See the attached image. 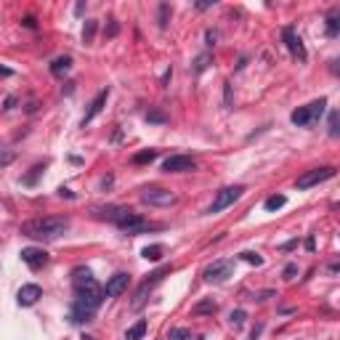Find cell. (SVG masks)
<instances>
[{"mask_svg":"<svg viewBox=\"0 0 340 340\" xmlns=\"http://www.w3.org/2000/svg\"><path fill=\"white\" fill-rule=\"evenodd\" d=\"M242 192H244V186H226V189H221L218 194H215V199H213V205L207 207V213L210 215H215V213H221V210H226L229 205H234L237 199L242 197Z\"/></svg>","mask_w":340,"mask_h":340,"instance_id":"obj_5","label":"cell"},{"mask_svg":"<svg viewBox=\"0 0 340 340\" xmlns=\"http://www.w3.org/2000/svg\"><path fill=\"white\" fill-rule=\"evenodd\" d=\"M165 173H189V170H197V162L186 154H170V157L162 162Z\"/></svg>","mask_w":340,"mask_h":340,"instance_id":"obj_8","label":"cell"},{"mask_svg":"<svg viewBox=\"0 0 340 340\" xmlns=\"http://www.w3.org/2000/svg\"><path fill=\"white\" fill-rule=\"evenodd\" d=\"M332 176H335V167H330V165H324V167H314V170H306V173L298 178L295 186H298V189H311V186H316V183L330 181Z\"/></svg>","mask_w":340,"mask_h":340,"instance_id":"obj_6","label":"cell"},{"mask_svg":"<svg viewBox=\"0 0 340 340\" xmlns=\"http://www.w3.org/2000/svg\"><path fill=\"white\" fill-rule=\"evenodd\" d=\"M327 35H330V37H335V35H337V16H335V13L327 19Z\"/></svg>","mask_w":340,"mask_h":340,"instance_id":"obj_26","label":"cell"},{"mask_svg":"<svg viewBox=\"0 0 340 340\" xmlns=\"http://www.w3.org/2000/svg\"><path fill=\"white\" fill-rule=\"evenodd\" d=\"M170 271H173V266H162V269H157V271H154V274H149V279L141 285V287H138V292H136V300H133V306L138 308V306H141L144 300H146V290H152L154 285H157V282H162V276L165 274H170Z\"/></svg>","mask_w":340,"mask_h":340,"instance_id":"obj_10","label":"cell"},{"mask_svg":"<svg viewBox=\"0 0 340 340\" xmlns=\"http://www.w3.org/2000/svg\"><path fill=\"white\" fill-rule=\"evenodd\" d=\"M242 260H247V263H253V266H260V263H263V258H260L258 253H250V250L242 253Z\"/></svg>","mask_w":340,"mask_h":340,"instance_id":"obj_24","label":"cell"},{"mask_svg":"<svg viewBox=\"0 0 340 340\" xmlns=\"http://www.w3.org/2000/svg\"><path fill=\"white\" fill-rule=\"evenodd\" d=\"M330 136H337V112L330 115Z\"/></svg>","mask_w":340,"mask_h":340,"instance_id":"obj_31","label":"cell"},{"mask_svg":"<svg viewBox=\"0 0 340 340\" xmlns=\"http://www.w3.org/2000/svg\"><path fill=\"white\" fill-rule=\"evenodd\" d=\"M292 247H298L295 239H292V242H285V244H282V250H292Z\"/></svg>","mask_w":340,"mask_h":340,"instance_id":"obj_39","label":"cell"},{"mask_svg":"<svg viewBox=\"0 0 340 340\" xmlns=\"http://www.w3.org/2000/svg\"><path fill=\"white\" fill-rule=\"evenodd\" d=\"M324 106H327V99H319V101H311L308 106H300V109H295V112L290 115L292 125H298V128H303V125H311L314 120H319V117H322Z\"/></svg>","mask_w":340,"mask_h":340,"instance_id":"obj_4","label":"cell"},{"mask_svg":"<svg viewBox=\"0 0 340 340\" xmlns=\"http://www.w3.org/2000/svg\"><path fill=\"white\" fill-rule=\"evenodd\" d=\"M13 160H16V152H13V149H8V146H0V167L11 165Z\"/></svg>","mask_w":340,"mask_h":340,"instance_id":"obj_21","label":"cell"},{"mask_svg":"<svg viewBox=\"0 0 340 340\" xmlns=\"http://www.w3.org/2000/svg\"><path fill=\"white\" fill-rule=\"evenodd\" d=\"M93 32H96V22H88V24H85V29H83V37H85V43H90V40H93Z\"/></svg>","mask_w":340,"mask_h":340,"instance_id":"obj_25","label":"cell"},{"mask_svg":"<svg viewBox=\"0 0 340 340\" xmlns=\"http://www.w3.org/2000/svg\"><path fill=\"white\" fill-rule=\"evenodd\" d=\"M154 160H157V149H144V152L133 154V162L136 165H146V162H154Z\"/></svg>","mask_w":340,"mask_h":340,"instance_id":"obj_18","label":"cell"},{"mask_svg":"<svg viewBox=\"0 0 340 340\" xmlns=\"http://www.w3.org/2000/svg\"><path fill=\"white\" fill-rule=\"evenodd\" d=\"M69 67H72V59H69V56H59V59H53L51 72H53V74H64Z\"/></svg>","mask_w":340,"mask_h":340,"instance_id":"obj_17","label":"cell"},{"mask_svg":"<svg viewBox=\"0 0 340 340\" xmlns=\"http://www.w3.org/2000/svg\"><path fill=\"white\" fill-rule=\"evenodd\" d=\"M167 16H170V6L162 3L160 6V27H167Z\"/></svg>","mask_w":340,"mask_h":340,"instance_id":"obj_27","label":"cell"},{"mask_svg":"<svg viewBox=\"0 0 340 340\" xmlns=\"http://www.w3.org/2000/svg\"><path fill=\"white\" fill-rule=\"evenodd\" d=\"M141 199L152 207H170L176 202V194L167 192V189H160V186H152V189H144L141 192Z\"/></svg>","mask_w":340,"mask_h":340,"instance_id":"obj_7","label":"cell"},{"mask_svg":"<svg viewBox=\"0 0 340 340\" xmlns=\"http://www.w3.org/2000/svg\"><path fill=\"white\" fill-rule=\"evenodd\" d=\"M223 96H226V106H231V83H226V88H223Z\"/></svg>","mask_w":340,"mask_h":340,"instance_id":"obj_36","label":"cell"},{"mask_svg":"<svg viewBox=\"0 0 340 340\" xmlns=\"http://www.w3.org/2000/svg\"><path fill=\"white\" fill-rule=\"evenodd\" d=\"M144 335H146V322H144V319H138L133 327L125 332V340H141Z\"/></svg>","mask_w":340,"mask_h":340,"instance_id":"obj_16","label":"cell"},{"mask_svg":"<svg viewBox=\"0 0 340 340\" xmlns=\"http://www.w3.org/2000/svg\"><path fill=\"white\" fill-rule=\"evenodd\" d=\"M120 32V24L115 22V19H109V29H106V35H109V37H115Z\"/></svg>","mask_w":340,"mask_h":340,"instance_id":"obj_33","label":"cell"},{"mask_svg":"<svg viewBox=\"0 0 340 340\" xmlns=\"http://www.w3.org/2000/svg\"><path fill=\"white\" fill-rule=\"evenodd\" d=\"M69 229L67 218H56V215H45V218H32L22 223V234L29 239H59Z\"/></svg>","mask_w":340,"mask_h":340,"instance_id":"obj_2","label":"cell"},{"mask_svg":"<svg viewBox=\"0 0 340 340\" xmlns=\"http://www.w3.org/2000/svg\"><path fill=\"white\" fill-rule=\"evenodd\" d=\"M282 37H285V45H287V51H290L292 56H298L300 61H306V59H308L306 45H303V40L295 35V29H292V27H285V29H282Z\"/></svg>","mask_w":340,"mask_h":340,"instance_id":"obj_11","label":"cell"},{"mask_svg":"<svg viewBox=\"0 0 340 340\" xmlns=\"http://www.w3.org/2000/svg\"><path fill=\"white\" fill-rule=\"evenodd\" d=\"M0 74H3V77H11V74H13V72H11V69H8V67H0Z\"/></svg>","mask_w":340,"mask_h":340,"instance_id":"obj_41","label":"cell"},{"mask_svg":"<svg viewBox=\"0 0 340 340\" xmlns=\"http://www.w3.org/2000/svg\"><path fill=\"white\" fill-rule=\"evenodd\" d=\"M244 311H242V308H237V311H231V324H237V327H239V324L244 322Z\"/></svg>","mask_w":340,"mask_h":340,"instance_id":"obj_28","label":"cell"},{"mask_svg":"<svg viewBox=\"0 0 340 340\" xmlns=\"http://www.w3.org/2000/svg\"><path fill=\"white\" fill-rule=\"evenodd\" d=\"M146 120L149 122H165V115L162 112H146Z\"/></svg>","mask_w":340,"mask_h":340,"instance_id":"obj_30","label":"cell"},{"mask_svg":"<svg viewBox=\"0 0 340 340\" xmlns=\"http://www.w3.org/2000/svg\"><path fill=\"white\" fill-rule=\"evenodd\" d=\"M72 282H74V308H72V322H90L96 314V308L104 300V290L96 285L93 274L88 269H77L72 274Z\"/></svg>","mask_w":340,"mask_h":340,"instance_id":"obj_1","label":"cell"},{"mask_svg":"<svg viewBox=\"0 0 340 340\" xmlns=\"http://www.w3.org/2000/svg\"><path fill=\"white\" fill-rule=\"evenodd\" d=\"M295 274H298V266L290 263V266L285 269V279H295Z\"/></svg>","mask_w":340,"mask_h":340,"instance_id":"obj_32","label":"cell"},{"mask_svg":"<svg viewBox=\"0 0 340 340\" xmlns=\"http://www.w3.org/2000/svg\"><path fill=\"white\" fill-rule=\"evenodd\" d=\"M207 61H210L207 53H205V56H199V59H197V64H194V72H202V69L207 67Z\"/></svg>","mask_w":340,"mask_h":340,"instance_id":"obj_29","label":"cell"},{"mask_svg":"<svg viewBox=\"0 0 340 340\" xmlns=\"http://www.w3.org/2000/svg\"><path fill=\"white\" fill-rule=\"evenodd\" d=\"M22 260L29 269H43L45 263H48V253L40 250V247H24V250H22Z\"/></svg>","mask_w":340,"mask_h":340,"instance_id":"obj_13","label":"cell"},{"mask_svg":"<svg viewBox=\"0 0 340 340\" xmlns=\"http://www.w3.org/2000/svg\"><path fill=\"white\" fill-rule=\"evenodd\" d=\"M210 6H213V0H199V3H197L199 11H205V8H210Z\"/></svg>","mask_w":340,"mask_h":340,"instance_id":"obj_38","label":"cell"},{"mask_svg":"<svg viewBox=\"0 0 340 340\" xmlns=\"http://www.w3.org/2000/svg\"><path fill=\"white\" fill-rule=\"evenodd\" d=\"M306 250H308V253H314V250H316V242H314V237H308V239H306Z\"/></svg>","mask_w":340,"mask_h":340,"instance_id":"obj_37","label":"cell"},{"mask_svg":"<svg viewBox=\"0 0 340 340\" xmlns=\"http://www.w3.org/2000/svg\"><path fill=\"white\" fill-rule=\"evenodd\" d=\"M285 202H287V197H285V194H271V197L266 199V205H263V207H266L269 213H274V210L285 207Z\"/></svg>","mask_w":340,"mask_h":340,"instance_id":"obj_19","label":"cell"},{"mask_svg":"<svg viewBox=\"0 0 340 340\" xmlns=\"http://www.w3.org/2000/svg\"><path fill=\"white\" fill-rule=\"evenodd\" d=\"M170 77H173V69H167V72H165V74L160 77V85H162V88H165V85L170 83Z\"/></svg>","mask_w":340,"mask_h":340,"instance_id":"obj_35","label":"cell"},{"mask_svg":"<svg viewBox=\"0 0 340 340\" xmlns=\"http://www.w3.org/2000/svg\"><path fill=\"white\" fill-rule=\"evenodd\" d=\"M213 311H215V303L213 300H202V303L194 306V314H213Z\"/></svg>","mask_w":340,"mask_h":340,"instance_id":"obj_23","label":"cell"},{"mask_svg":"<svg viewBox=\"0 0 340 340\" xmlns=\"http://www.w3.org/2000/svg\"><path fill=\"white\" fill-rule=\"evenodd\" d=\"M109 221H115L122 231H128V234H141V231H146V229H154V226H149L141 215L138 213H133V210H128V207H109V210H101Z\"/></svg>","mask_w":340,"mask_h":340,"instance_id":"obj_3","label":"cell"},{"mask_svg":"<svg viewBox=\"0 0 340 340\" xmlns=\"http://www.w3.org/2000/svg\"><path fill=\"white\" fill-rule=\"evenodd\" d=\"M83 340H93V337H88V335H85V337H83Z\"/></svg>","mask_w":340,"mask_h":340,"instance_id":"obj_42","label":"cell"},{"mask_svg":"<svg viewBox=\"0 0 340 340\" xmlns=\"http://www.w3.org/2000/svg\"><path fill=\"white\" fill-rule=\"evenodd\" d=\"M162 244H149V247H144V250H141V255L146 258V260H160L162 258Z\"/></svg>","mask_w":340,"mask_h":340,"instance_id":"obj_20","label":"cell"},{"mask_svg":"<svg viewBox=\"0 0 340 340\" xmlns=\"http://www.w3.org/2000/svg\"><path fill=\"white\" fill-rule=\"evenodd\" d=\"M205 40H207V45H215V40H218V35H215V29H207V32H205Z\"/></svg>","mask_w":340,"mask_h":340,"instance_id":"obj_34","label":"cell"},{"mask_svg":"<svg viewBox=\"0 0 340 340\" xmlns=\"http://www.w3.org/2000/svg\"><path fill=\"white\" fill-rule=\"evenodd\" d=\"M229 274H231V263H229V260H215V263H210L202 271V279L205 282H223Z\"/></svg>","mask_w":340,"mask_h":340,"instance_id":"obj_12","label":"cell"},{"mask_svg":"<svg viewBox=\"0 0 340 340\" xmlns=\"http://www.w3.org/2000/svg\"><path fill=\"white\" fill-rule=\"evenodd\" d=\"M106 99H109V88H104V90H99V93H96V99L93 101H90V106H88V112L83 115V128L88 125V122L90 120H93L101 109H104V104H106Z\"/></svg>","mask_w":340,"mask_h":340,"instance_id":"obj_14","label":"cell"},{"mask_svg":"<svg viewBox=\"0 0 340 340\" xmlns=\"http://www.w3.org/2000/svg\"><path fill=\"white\" fill-rule=\"evenodd\" d=\"M24 27H29V29H35V19H32V16H27V19H24Z\"/></svg>","mask_w":340,"mask_h":340,"instance_id":"obj_40","label":"cell"},{"mask_svg":"<svg viewBox=\"0 0 340 340\" xmlns=\"http://www.w3.org/2000/svg\"><path fill=\"white\" fill-rule=\"evenodd\" d=\"M128 285H130V274H125V271L115 274L112 279L106 282V287H101L104 290V298H117V295H122V292L128 290Z\"/></svg>","mask_w":340,"mask_h":340,"instance_id":"obj_9","label":"cell"},{"mask_svg":"<svg viewBox=\"0 0 340 340\" xmlns=\"http://www.w3.org/2000/svg\"><path fill=\"white\" fill-rule=\"evenodd\" d=\"M170 340H192V330H186V327L170 330Z\"/></svg>","mask_w":340,"mask_h":340,"instance_id":"obj_22","label":"cell"},{"mask_svg":"<svg viewBox=\"0 0 340 340\" xmlns=\"http://www.w3.org/2000/svg\"><path fill=\"white\" fill-rule=\"evenodd\" d=\"M43 298V290L37 287V285H24L22 290H19V306H35L37 300Z\"/></svg>","mask_w":340,"mask_h":340,"instance_id":"obj_15","label":"cell"}]
</instances>
